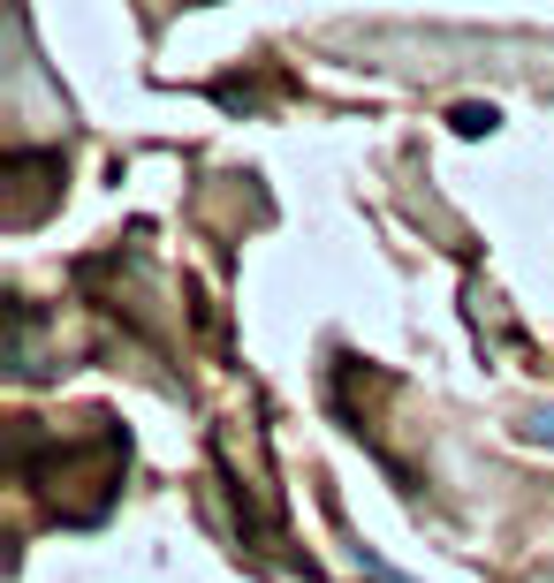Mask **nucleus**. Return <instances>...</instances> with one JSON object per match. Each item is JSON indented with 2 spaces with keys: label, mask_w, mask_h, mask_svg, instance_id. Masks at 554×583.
I'll return each instance as SVG.
<instances>
[{
  "label": "nucleus",
  "mask_w": 554,
  "mask_h": 583,
  "mask_svg": "<svg viewBox=\"0 0 554 583\" xmlns=\"http://www.w3.org/2000/svg\"><path fill=\"white\" fill-rule=\"evenodd\" d=\"M448 122H456V137H494V130H502V107H494V99H486V107H479V99H463Z\"/></svg>",
  "instance_id": "1"
},
{
  "label": "nucleus",
  "mask_w": 554,
  "mask_h": 583,
  "mask_svg": "<svg viewBox=\"0 0 554 583\" xmlns=\"http://www.w3.org/2000/svg\"><path fill=\"white\" fill-rule=\"evenodd\" d=\"M525 433H532V439H547V447H554V402H540V410H532V425H525Z\"/></svg>",
  "instance_id": "2"
}]
</instances>
